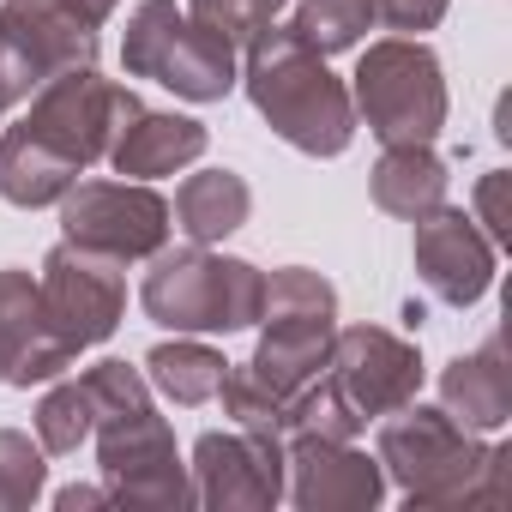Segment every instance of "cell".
Listing matches in <instances>:
<instances>
[{
  "label": "cell",
  "instance_id": "5",
  "mask_svg": "<svg viewBox=\"0 0 512 512\" xmlns=\"http://www.w3.org/2000/svg\"><path fill=\"white\" fill-rule=\"evenodd\" d=\"M253 326H260V350H253L247 374L260 386H272L278 398H296L332 362L338 290L320 272H308V266L266 272V302H260V320Z\"/></svg>",
  "mask_w": 512,
  "mask_h": 512
},
{
  "label": "cell",
  "instance_id": "26",
  "mask_svg": "<svg viewBox=\"0 0 512 512\" xmlns=\"http://www.w3.org/2000/svg\"><path fill=\"white\" fill-rule=\"evenodd\" d=\"M217 398H223V416H229L241 434L284 446V404H290V398H278L272 386H260L247 368H229L223 386H217Z\"/></svg>",
  "mask_w": 512,
  "mask_h": 512
},
{
  "label": "cell",
  "instance_id": "19",
  "mask_svg": "<svg viewBox=\"0 0 512 512\" xmlns=\"http://www.w3.org/2000/svg\"><path fill=\"white\" fill-rule=\"evenodd\" d=\"M446 181L452 175H446V163H440L434 145H386L380 163H374V175H368V193H374V205L386 217L416 223L422 211L446 205Z\"/></svg>",
  "mask_w": 512,
  "mask_h": 512
},
{
  "label": "cell",
  "instance_id": "28",
  "mask_svg": "<svg viewBox=\"0 0 512 512\" xmlns=\"http://www.w3.org/2000/svg\"><path fill=\"white\" fill-rule=\"evenodd\" d=\"M43 482H49L43 446H31V434H19V428H0V512L37 506Z\"/></svg>",
  "mask_w": 512,
  "mask_h": 512
},
{
  "label": "cell",
  "instance_id": "20",
  "mask_svg": "<svg viewBox=\"0 0 512 512\" xmlns=\"http://www.w3.org/2000/svg\"><path fill=\"white\" fill-rule=\"evenodd\" d=\"M169 211H175V229H181L187 241L211 247V241H223V235H235V229L247 223L253 193H247V181H241L235 169H199V175L181 181V193H175Z\"/></svg>",
  "mask_w": 512,
  "mask_h": 512
},
{
  "label": "cell",
  "instance_id": "14",
  "mask_svg": "<svg viewBox=\"0 0 512 512\" xmlns=\"http://www.w3.org/2000/svg\"><path fill=\"white\" fill-rule=\"evenodd\" d=\"M284 500L302 512H368L386 500L380 458L356 452V440H284Z\"/></svg>",
  "mask_w": 512,
  "mask_h": 512
},
{
  "label": "cell",
  "instance_id": "24",
  "mask_svg": "<svg viewBox=\"0 0 512 512\" xmlns=\"http://www.w3.org/2000/svg\"><path fill=\"white\" fill-rule=\"evenodd\" d=\"M368 422L350 410V398L320 374V380H308L290 404H284V440H296V434H308V440H356Z\"/></svg>",
  "mask_w": 512,
  "mask_h": 512
},
{
  "label": "cell",
  "instance_id": "27",
  "mask_svg": "<svg viewBox=\"0 0 512 512\" xmlns=\"http://www.w3.org/2000/svg\"><path fill=\"white\" fill-rule=\"evenodd\" d=\"M278 13H284V0H187V19L205 25L211 37H223L235 55L247 43H260L278 25Z\"/></svg>",
  "mask_w": 512,
  "mask_h": 512
},
{
  "label": "cell",
  "instance_id": "12",
  "mask_svg": "<svg viewBox=\"0 0 512 512\" xmlns=\"http://www.w3.org/2000/svg\"><path fill=\"white\" fill-rule=\"evenodd\" d=\"M326 380L350 398V410L362 422H380L422 392V356L410 338H398L386 326H350L332 338Z\"/></svg>",
  "mask_w": 512,
  "mask_h": 512
},
{
  "label": "cell",
  "instance_id": "13",
  "mask_svg": "<svg viewBox=\"0 0 512 512\" xmlns=\"http://www.w3.org/2000/svg\"><path fill=\"white\" fill-rule=\"evenodd\" d=\"M416 278L446 308H476L494 290V241L476 229L470 211L434 205L416 217Z\"/></svg>",
  "mask_w": 512,
  "mask_h": 512
},
{
  "label": "cell",
  "instance_id": "10",
  "mask_svg": "<svg viewBox=\"0 0 512 512\" xmlns=\"http://www.w3.org/2000/svg\"><path fill=\"white\" fill-rule=\"evenodd\" d=\"M97 67V31H85L55 0H7L0 7V97L31 103L55 73Z\"/></svg>",
  "mask_w": 512,
  "mask_h": 512
},
{
  "label": "cell",
  "instance_id": "18",
  "mask_svg": "<svg viewBox=\"0 0 512 512\" xmlns=\"http://www.w3.org/2000/svg\"><path fill=\"white\" fill-rule=\"evenodd\" d=\"M440 410L452 422H464L470 434H494L512 422V362H506V338H482L470 356H458L440 374Z\"/></svg>",
  "mask_w": 512,
  "mask_h": 512
},
{
  "label": "cell",
  "instance_id": "6",
  "mask_svg": "<svg viewBox=\"0 0 512 512\" xmlns=\"http://www.w3.org/2000/svg\"><path fill=\"white\" fill-rule=\"evenodd\" d=\"M121 67L127 79H157L187 103H223L241 85V55L205 25H193L175 0H139L127 13Z\"/></svg>",
  "mask_w": 512,
  "mask_h": 512
},
{
  "label": "cell",
  "instance_id": "11",
  "mask_svg": "<svg viewBox=\"0 0 512 512\" xmlns=\"http://www.w3.org/2000/svg\"><path fill=\"white\" fill-rule=\"evenodd\" d=\"M37 290H43V308H49L55 332H61L73 350L103 344V338L121 326V314H127L121 260H109V253H97V247H79V241L49 247Z\"/></svg>",
  "mask_w": 512,
  "mask_h": 512
},
{
  "label": "cell",
  "instance_id": "2",
  "mask_svg": "<svg viewBox=\"0 0 512 512\" xmlns=\"http://www.w3.org/2000/svg\"><path fill=\"white\" fill-rule=\"evenodd\" d=\"M374 458L404 488L410 506H500L506 500V446H488L482 434H470L464 422L416 398L380 416Z\"/></svg>",
  "mask_w": 512,
  "mask_h": 512
},
{
  "label": "cell",
  "instance_id": "21",
  "mask_svg": "<svg viewBox=\"0 0 512 512\" xmlns=\"http://www.w3.org/2000/svg\"><path fill=\"white\" fill-rule=\"evenodd\" d=\"M79 181L73 163H61L37 133L25 127H0V199L37 211V205H61V193Z\"/></svg>",
  "mask_w": 512,
  "mask_h": 512
},
{
  "label": "cell",
  "instance_id": "31",
  "mask_svg": "<svg viewBox=\"0 0 512 512\" xmlns=\"http://www.w3.org/2000/svg\"><path fill=\"white\" fill-rule=\"evenodd\" d=\"M55 7H61V13H73L85 31H103V19L121 7V0H55Z\"/></svg>",
  "mask_w": 512,
  "mask_h": 512
},
{
  "label": "cell",
  "instance_id": "16",
  "mask_svg": "<svg viewBox=\"0 0 512 512\" xmlns=\"http://www.w3.org/2000/svg\"><path fill=\"white\" fill-rule=\"evenodd\" d=\"M73 362L79 350L55 332L37 278L7 266L0 272V386H43L61 380Z\"/></svg>",
  "mask_w": 512,
  "mask_h": 512
},
{
  "label": "cell",
  "instance_id": "8",
  "mask_svg": "<svg viewBox=\"0 0 512 512\" xmlns=\"http://www.w3.org/2000/svg\"><path fill=\"white\" fill-rule=\"evenodd\" d=\"M133 109H139V97H133L127 85L103 79L97 67H73V73H55V79L31 97V109H25L19 127L37 133L61 163H73V169L85 175L91 163L109 157V139H115V127H121Z\"/></svg>",
  "mask_w": 512,
  "mask_h": 512
},
{
  "label": "cell",
  "instance_id": "22",
  "mask_svg": "<svg viewBox=\"0 0 512 512\" xmlns=\"http://www.w3.org/2000/svg\"><path fill=\"white\" fill-rule=\"evenodd\" d=\"M223 374H229V362H223L211 344H193L187 332H175V344H157V350L145 356V380H151L169 404H181V410L211 404L217 386H223Z\"/></svg>",
  "mask_w": 512,
  "mask_h": 512
},
{
  "label": "cell",
  "instance_id": "1",
  "mask_svg": "<svg viewBox=\"0 0 512 512\" xmlns=\"http://www.w3.org/2000/svg\"><path fill=\"white\" fill-rule=\"evenodd\" d=\"M85 392L97 410V470L115 506H193V476L175 452V428L151 404V380L127 362L85 368Z\"/></svg>",
  "mask_w": 512,
  "mask_h": 512
},
{
  "label": "cell",
  "instance_id": "7",
  "mask_svg": "<svg viewBox=\"0 0 512 512\" xmlns=\"http://www.w3.org/2000/svg\"><path fill=\"white\" fill-rule=\"evenodd\" d=\"M350 103H356V121H368L380 145H434V133L446 127L440 55L422 37L368 43L356 61Z\"/></svg>",
  "mask_w": 512,
  "mask_h": 512
},
{
  "label": "cell",
  "instance_id": "33",
  "mask_svg": "<svg viewBox=\"0 0 512 512\" xmlns=\"http://www.w3.org/2000/svg\"><path fill=\"white\" fill-rule=\"evenodd\" d=\"M7 109H13V103H7V97H0V121H7Z\"/></svg>",
  "mask_w": 512,
  "mask_h": 512
},
{
  "label": "cell",
  "instance_id": "9",
  "mask_svg": "<svg viewBox=\"0 0 512 512\" xmlns=\"http://www.w3.org/2000/svg\"><path fill=\"white\" fill-rule=\"evenodd\" d=\"M61 229L67 241L97 247L127 266V260H151L157 247H169L175 211L145 181H73L61 193Z\"/></svg>",
  "mask_w": 512,
  "mask_h": 512
},
{
  "label": "cell",
  "instance_id": "4",
  "mask_svg": "<svg viewBox=\"0 0 512 512\" xmlns=\"http://www.w3.org/2000/svg\"><path fill=\"white\" fill-rule=\"evenodd\" d=\"M266 302V272L253 260H229L211 247H157L151 272L139 284V308L145 320H157L163 332H247L260 320Z\"/></svg>",
  "mask_w": 512,
  "mask_h": 512
},
{
  "label": "cell",
  "instance_id": "30",
  "mask_svg": "<svg viewBox=\"0 0 512 512\" xmlns=\"http://www.w3.org/2000/svg\"><path fill=\"white\" fill-rule=\"evenodd\" d=\"M476 223H482V235L494 241V247H506L512 241V223H506V169H488L482 181H476Z\"/></svg>",
  "mask_w": 512,
  "mask_h": 512
},
{
  "label": "cell",
  "instance_id": "15",
  "mask_svg": "<svg viewBox=\"0 0 512 512\" xmlns=\"http://www.w3.org/2000/svg\"><path fill=\"white\" fill-rule=\"evenodd\" d=\"M193 500L217 512H266L284 500V446L241 428L199 434L193 446Z\"/></svg>",
  "mask_w": 512,
  "mask_h": 512
},
{
  "label": "cell",
  "instance_id": "29",
  "mask_svg": "<svg viewBox=\"0 0 512 512\" xmlns=\"http://www.w3.org/2000/svg\"><path fill=\"white\" fill-rule=\"evenodd\" d=\"M452 0H374V25L398 31V37H416V31H434L446 19Z\"/></svg>",
  "mask_w": 512,
  "mask_h": 512
},
{
  "label": "cell",
  "instance_id": "23",
  "mask_svg": "<svg viewBox=\"0 0 512 512\" xmlns=\"http://www.w3.org/2000/svg\"><path fill=\"white\" fill-rule=\"evenodd\" d=\"M368 25H374V0H302L284 31L314 55H344L368 37Z\"/></svg>",
  "mask_w": 512,
  "mask_h": 512
},
{
  "label": "cell",
  "instance_id": "17",
  "mask_svg": "<svg viewBox=\"0 0 512 512\" xmlns=\"http://www.w3.org/2000/svg\"><path fill=\"white\" fill-rule=\"evenodd\" d=\"M199 157H205V127L193 115H175V109H145L139 103L109 139V163L127 181H157V175H175Z\"/></svg>",
  "mask_w": 512,
  "mask_h": 512
},
{
  "label": "cell",
  "instance_id": "25",
  "mask_svg": "<svg viewBox=\"0 0 512 512\" xmlns=\"http://www.w3.org/2000/svg\"><path fill=\"white\" fill-rule=\"evenodd\" d=\"M91 428H97V410H91L85 380H61V386L43 392V404H37V446L43 452L67 458L91 440Z\"/></svg>",
  "mask_w": 512,
  "mask_h": 512
},
{
  "label": "cell",
  "instance_id": "32",
  "mask_svg": "<svg viewBox=\"0 0 512 512\" xmlns=\"http://www.w3.org/2000/svg\"><path fill=\"white\" fill-rule=\"evenodd\" d=\"M55 506H61V512H79V506H109V488H85V482H73V488H61V494H55Z\"/></svg>",
  "mask_w": 512,
  "mask_h": 512
},
{
  "label": "cell",
  "instance_id": "3",
  "mask_svg": "<svg viewBox=\"0 0 512 512\" xmlns=\"http://www.w3.org/2000/svg\"><path fill=\"white\" fill-rule=\"evenodd\" d=\"M241 85L247 103L260 109V121L296 145L302 157H338L356 139V103L350 85L326 67V55H314L308 43H296L284 25H272L260 43L241 49Z\"/></svg>",
  "mask_w": 512,
  "mask_h": 512
}]
</instances>
